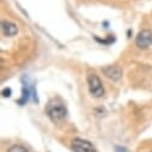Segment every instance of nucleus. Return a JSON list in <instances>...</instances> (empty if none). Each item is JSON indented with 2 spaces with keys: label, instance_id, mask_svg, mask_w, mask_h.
<instances>
[{
  "label": "nucleus",
  "instance_id": "f257e3e1",
  "mask_svg": "<svg viewBox=\"0 0 152 152\" xmlns=\"http://www.w3.org/2000/svg\"><path fill=\"white\" fill-rule=\"evenodd\" d=\"M46 114L53 124L60 125L66 120L67 110L61 99L53 98L48 102V104L46 107Z\"/></svg>",
  "mask_w": 152,
  "mask_h": 152
},
{
  "label": "nucleus",
  "instance_id": "f03ea898",
  "mask_svg": "<svg viewBox=\"0 0 152 152\" xmlns=\"http://www.w3.org/2000/svg\"><path fill=\"white\" fill-rule=\"evenodd\" d=\"M88 86H89V92L96 97V98H99L104 95V88H103V84L99 79V77L95 73H90L88 75Z\"/></svg>",
  "mask_w": 152,
  "mask_h": 152
},
{
  "label": "nucleus",
  "instance_id": "7ed1b4c3",
  "mask_svg": "<svg viewBox=\"0 0 152 152\" xmlns=\"http://www.w3.org/2000/svg\"><path fill=\"white\" fill-rule=\"evenodd\" d=\"M71 148L73 150V152H97L95 146L90 141L80 138H75L71 141Z\"/></svg>",
  "mask_w": 152,
  "mask_h": 152
},
{
  "label": "nucleus",
  "instance_id": "20e7f679",
  "mask_svg": "<svg viewBox=\"0 0 152 152\" xmlns=\"http://www.w3.org/2000/svg\"><path fill=\"white\" fill-rule=\"evenodd\" d=\"M152 43V32L150 30H141L135 37V45L140 49H146Z\"/></svg>",
  "mask_w": 152,
  "mask_h": 152
},
{
  "label": "nucleus",
  "instance_id": "39448f33",
  "mask_svg": "<svg viewBox=\"0 0 152 152\" xmlns=\"http://www.w3.org/2000/svg\"><path fill=\"white\" fill-rule=\"evenodd\" d=\"M102 72L108 79L113 82H118L122 78V69L119 66H107L102 68Z\"/></svg>",
  "mask_w": 152,
  "mask_h": 152
},
{
  "label": "nucleus",
  "instance_id": "423d86ee",
  "mask_svg": "<svg viewBox=\"0 0 152 152\" xmlns=\"http://www.w3.org/2000/svg\"><path fill=\"white\" fill-rule=\"evenodd\" d=\"M1 30H3L4 35L7 36V37H13L18 32L17 25L12 22H9V20H3L1 22Z\"/></svg>",
  "mask_w": 152,
  "mask_h": 152
},
{
  "label": "nucleus",
  "instance_id": "0eeeda50",
  "mask_svg": "<svg viewBox=\"0 0 152 152\" xmlns=\"http://www.w3.org/2000/svg\"><path fill=\"white\" fill-rule=\"evenodd\" d=\"M9 152H30V151L25 146H23L20 144H16V145H12L9 148Z\"/></svg>",
  "mask_w": 152,
  "mask_h": 152
},
{
  "label": "nucleus",
  "instance_id": "6e6552de",
  "mask_svg": "<svg viewBox=\"0 0 152 152\" xmlns=\"http://www.w3.org/2000/svg\"><path fill=\"white\" fill-rule=\"evenodd\" d=\"M3 96L4 97H10L11 96V89H4L3 90Z\"/></svg>",
  "mask_w": 152,
  "mask_h": 152
}]
</instances>
